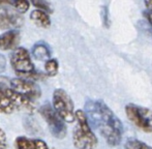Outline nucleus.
I'll return each instance as SVG.
<instances>
[{
    "label": "nucleus",
    "mask_w": 152,
    "mask_h": 149,
    "mask_svg": "<svg viewBox=\"0 0 152 149\" xmlns=\"http://www.w3.org/2000/svg\"><path fill=\"white\" fill-rule=\"evenodd\" d=\"M53 108L64 122L72 123L76 121V110L72 97L62 88H57L53 92Z\"/></svg>",
    "instance_id": "obj_4"
},
{
    "label": "nucleus",
    "mask_w": 152,
    "mask_h": 149,
    "mask_svg": "<svg viewBox=\"0 0 152 149\" xmlns=\"http://www.w3.org/2000/svg\"><path fill=\"white\" fill-rule=\"evenodd\" d=\"M6 69V60L3 55L0 54V74L3 73Z\"/></svg>",
    "instance_id": "obj_19"
},
{
    "label": "nucleus",
    "mask_w": 152,
    "mask_h": 149,
    "mask_svg": "<svg viewBox=\"0 0 152 149\" xmlns=\"http://www.w3.org/2000/svg\"><path fill=\"white\" fill-rule=\"evenodd\" d=\"M10 87L12 89H14L15 91L19 92L20 94L24 95L25 97L29 99L32 102L39 99L42 96L40 87L36 83L26 80V79H21V78L10 79Z\"/></svg>",
    "instance_id": "obj_8"
},
{
    "label": "nucleus",
    "mask_w": 152,
    "mask_h": 149,
    "mask_svg": "<svg viewBox=\"0 0 152 149\" xmlns=\"http://www.w3.org/2000/svg\"><path fill=\"white\" fill-rule=\"evenodd\" d=\"M6 147H7L6 135L3 131V129L0 127V149H6Z\"/></svg>",
    "instance_id": "obj_18"
},
{
    "label": "nucleus",
    "mask_w": 152,
    "mask_h": 149,
    "mask_svg": "<svg viewBox=\"0 0 152 149\" xmlns=\"http://www.w3.org/2000/svg\"><path fill=\"white\" fill-rule=\"evenodd\" d=\"M32 56L39 61H48L50 60L51 52L49 47L45 42H37L32 48Z\"/></svg>",
    "instance_id": "obj_13"
},
{
    "label": "nucleus",
    "mask_w": 152,
    "mask_h": 149,
    "mask_svg": "<svg viewBox=\"0 0 152 149\" xmlns=\"http://www.w3.org/2000/svg\"><path fill=\"white\" fill-rule=\"evenodd\" d=\"M145 5H146L147 9L152 10V0H150V1H145Z\"/></svg>",
    "instance_id": "obj_21"
},
{
    "label": "nucleus",
    "mask_w": 152,
    "mask_h": 149,
    "mask_svg": "<svg viewBox=\"0 0 152 149\" xmlns=\"http://www.w3.org/2000/svg\"><path fill=\"white\" fill-rule=\"evenodd\" d=\"M30 19L31 21L35 25L42 28H48L51 25V19L48 12H44L40 9H34L31 12L30 14Z\"/></svg>",
    "instance_id": "obj_12"
},
{
    "label": "nucleus",
    "mask_w": 152,
    "mask_h": 149,
    "mask_svg": "<svg viewBox=\"0 0 152 149\" xmlns=\"http://www.w3.org/2000/svg\"><path fill=\"white\" fill-rule=\"evenodd\" d=\"M10 65L19 74H30L34 73V65L31 60V55L25 48H17L10 54Z\"/></svg>",
    "instance_id": "obj_7"
},
{
    "label": "nucleus",
    "mask_w": 152,
    "mask_h": 149,
    "mask_svg": "<svg viewBox=\"0 0 152 149\" xmlns=\"http://www.w3.org/2000/svg\"><path fill=\"white\" fill-rule=\"evenodd\" d=\"M33 102L10 87H0V113L12 114L16 111L33 112Z\"/></svg>",
    "instance_id": "obj_3"
},
{
    "label": "nucleus",
    "mask_w": 152,
    "mask_h": 149,
    "mask_svg": "<svg viewBox=\"0 0 152 149\" xmlns=\"http://www.w3.org/2000/svg\"><path fill=\"white\" fill-rule=\"evenodd\" d=\"M85 113L91 127L95 129L112 147L118 146L123 137V124L115 113L102 99H88Z\"/></svg>",
    "instance_id": "obj_1"
},
{
    "label": "nucleus",
    "mask_w": 152,
    "mask_h": 149,
    "mask_svg": "<svg viewBox=\"0 0 152 149\" xmlns=\"http://www.w3.org/2000/svg\"><path fill=\"white\" fill-rule=\"evenodd\" d=\"M21 35L19 30H8L0 35V50H16L20 44Z\"/></svg>",
    "instance_id": "obj_10"
},
{
    "label": "nucleus",
    "mask_w": 152,
    "mask_h": 149,
    "mask_svg": "<svg viewBox=\"0 0 152 149\" xmlns=\"http://www.w3.org/2000/svg\"><path fill=\"white\" fill-rule=\"evenodd\" d=\"M39 113L42 116V118L45 119V121L48 123L51 134L57 139H63L66 136L67 129H66L65 122L57 114L53 106H51L49 103L45 104L40 107Z\"/></svg>",
    "instance_id": "obj_6"
},
{
    "label": "nucleus",
    "mask_w": 152,
    "mask_h": 149,
    "mask_svg": "<svg viewBox=\"0 0 152 149\" xmlns=\"http://www.w3.org/2000/svg\"><path fill=\"white\" fill-rule=\"evenodd\" d=\"M128 120L145 133H152V110L146 107L128 104L125 106Z\"/></svg>",
    "instance_id": "obj_5"
},
{
    "label": "nucleus",
    "mask_w": 152,
    "mask_h": 149,
    "mask_svg": "<svg viewBox=\"0 0 152 149\" xmlns=\"http://www.w3.org/2000/svg\"><path fill=\"white\" fill-rule=\"evenodd\" d=\"M16 149H50L47 143L39 139L18 137L15 141Z\"/></svg>",
    "instance_id": "obj_11"
},
{
    "label": "nucleus",
    "mask_w": 152,
    "mask_h": 149,
    "mask_svg": "<svg viewBox=\"0 0 152 149\" xmlns=\"http://www.w3.org/2000/svg\"><path fill=\"white\" fill-rule=\"evenodd\" d=\"M76 126L72 131V142L77 149H95L97 137L93 133L87 115L83 110L76 111Z\"/></svg>",
    "instance_id": "obj_2"
},
{
    "label": "nucleus",
    "mask_w": 152,
    "mask_h": 149,
    "mask_svg": "<svg viewBox=\"0 0 152 149\" xmlns=\"http://www.w3.org/2000/svg\"><path fill=\"white\" fill-rule=\"evenodd\" d=\"M143 15L144 17L146 18V20L148 21V23L152 26V10H149V9H146L143 12Z\"/></svg>",
    "instance_id": "obj_20"
},
{
    "label": "nucleus",
    "mask_w": 152,
    "mask_h": 149,
    "mask_svg": "<svg viewBox=\"0 0 152 149\" xmlns=\"http://www.w3.org/2000/svg\"><path fill=\"white\" fill-rule=\"evenodd\" d=\"M58 69H59V63L56 59H52L46 61L45 63V71H46V74L50 77H54L56 76L57 73H58Z\"/></svg>",
    "instance_id": "obj_14"
},
{
    "label": "nucleus",
    "mask_w": 152,
    "mask_h": 149,
    "mask_svg": "<svg viewBox=\"0 0 152 149\" xmlns=\"http://www.w3.org/2000/svg\"><path fill=\"white\" fill-rule=\"evenodd\" d=\"M32 5H34L36 7V9H40V10H44L46 12H52V9L50 7V4L48 2H45V1H32L31 2Z\"/></svg>",
    "instance_id": "obj_17"
},
{
    "label": "nucleus",
    "mask_w": 152,
    "mask_h": 149,
    "mask_svg": "<svg viewBox=\"0 0 152 149\" xmlns=\"http://www.w3.org/2000/svg\"><path fill=\"white\" fill-rule=\"evenodd\" d=\"M10 4H12V5L15 7V9H16L18 12H20V14H24V12H26L27 10H28L29 6H30V2L25 1V0L10 2Z\"/></svg>",
    "instance_id": "obj_16"
},
{
    "label": "nucleus",
    "mask_w": 152,
    "mask_h": 149,
    "mask_svg": "<svg viewBox=\"0 0 152 149\" xmlns=\"http://www.w3.org/2000/svg\"><path fill=\"white\" fill-rule=\"evenodd\" d=\"M124 147L125 149H152V147L138 139H128Z\"/></svg>",
    "instance_id": "obj_15"
},
{
    "label": "nucleus",
    "mask_w": 152,
    "mask_h": 149,
    "mask_svg": "<svg viewBox=\"0 0 152 149\" xmlns=\"http://www.w3.org/2000/svg\"><path fill=\"white\" fill-rule=\"evenodd\" d=\"M24 24V18L20 12L12 8L0 6V29L3 30H17Z\"/></svg>",
    "instance_id": "obj_9"
}]
</instances>
